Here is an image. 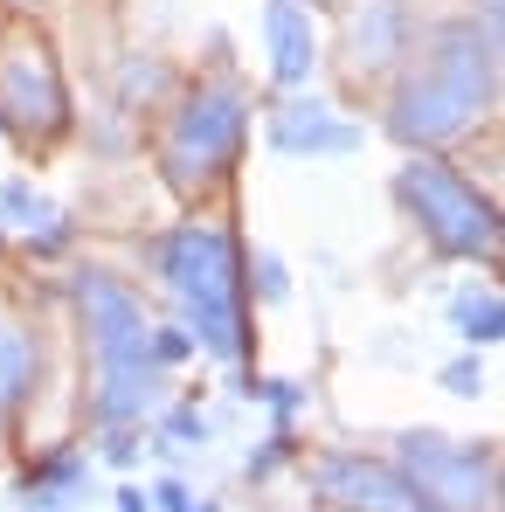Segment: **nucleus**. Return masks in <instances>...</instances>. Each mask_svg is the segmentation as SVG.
<instances>
[{
    "label": "nucleus",
    "instance_id": "15",
    "mask_svg": "<svg viewBox=\"0 0 505 512\" xmlns=\"http://www.w3.org/2000/svg\"><path fill=\"white\" fill-rule=\"evenodd\" d=\"M0 215H7V222H21V229H35V222H49L56 208H49L28 180H0Z\"/></svg>",
    "mask_w": 505,
    "mask_h": 512
},
{
    "label": "nucleus",
    "instance_id": "23",
    "mask_svg": "<svg viewBox=\"0 0 505 512\" xmlns=\"http://www.w3.org/2000/svg\"><path fill=\"white\" fill-rule=\"evenodd\" d=\"M118 512H153V499L139 485H118Z\"/></svg>",
    "mask_w": 505,
    "mask_h": 512
},
{
    "label": "nucleus",
    "instance_id": "18",
    "mask_svg": "<svg viewBox=\"0 0 505 512\" xmlns=\"http://www.w3.org/2000/svg\"><path fill=\"white\" fill-rule=\"evenodd\" d=\"M153 353H160V367H180L194 353V333L187 326H153Z\"/></svg>",
    "mask_w": 505,
    "mask_h": 512
},
{
    "label": "nucleus",
    "instance_id": "3",
    "mask_svg": "<svg viewBox=\"0 0 505 512\" xmlns=\"http://www.w3.org/2000/svg\"><path fill=\"white\" fill-rule=\"evenodd\" d=\"M153 270L180 298V326L208 360H243L250 346V305H243V250L229 229L215 222H180L167 236H153Z\"/></svg>",
    "mask_w": 505,
    "mask_h": 512
},
{
    "label": "nucleus",
    "instance_id": "8",
    "mask_svg": "<svg viewBox=\"0 0 505 512\" xmlns=\"http://www.w3.org/2000/svg\"><path fill=\"white\" fill-rule=\"evenodd\" d=\"M263 139H270L277 160H346V153H360L367 132L353 118H339L326 97H291V104L270 111Z\"/></svg>",
    "mask_w": 505,
    "mask_h": 512
},
{
    "label": "nucleus",
    "instance_id": "20",
    "mask_svg": "<svg viewBox=\"0 0 505 512\" xmlns=\"http://www.w3.org/2000/svg\"><path fill=\"white\" fill-rule=\"evenodd\" d=\"M256 291H263V298H270V305H277V298H291V277H284V256H256Z\"/></svg>",
    "mask_w": 505,
    "mask_h": 512
},
{
    "label": "nucleus",
    "instance_id": "7",
    "mask_svg": "<svg viewBox=\"0 0 505 512\" xmlns=\"http://www.w3.org/2000/svg\"><path fill=\"white\" fill-rule=\"evenodd\" d=\"M312 492L339 512H436L395 464H374V457H353V450L312 457Z\"/></svg>",
    "mask_w": 505,
    "mask_h": 512
},
{
    "label": "nucleus",
    "instance_id": "12",
    "mask_svg": "<svg viewBox=\"0 0 505 512\" xmlns=\"http://www.w3.org/2000/svg\"><path fill=\"white\" fill-rule=\"evenodd\" d=\"M35 367H42L35 340H28L21 326H0V429L28 409V395H35Z\"/></svg>",
    "mask_w": 505,
    "mask_h": 512
},
{
    "label": "nucleus",
    "instance_id": "16",
    "mask_svg": "<svg viewBox=\"0 0 505 512\" xmlns=\"http://www.w3.org/2000/svg\"><path fill=\"white\" fill-rule=\"evenodd\" d=\"M443 388H450L457 402H478V395L492 388V367H485L478 353H464V360H450V367H443Z\"/></svg>",
    "mask_w": 505,
    "mask_h": 512
},
{
    "label": "nucleus",
    "instance_id": "6",
    "mask_svg": "<svg viewBox=\"0 0 505 512\" xmlns=\"http://www.w3.org/2000/svg\"><path fill=\"white\" fill-rule=\"evenodd\" d=\"M243 125H250L243 90L236 84H201L167 125V146H160L167 180L180 187V194L215 187V180L229 173V160H236V146H243Z\"/></svg>",
    "mask_w": 505,
    "mask_h": 512
},
{
    "label": "nucleus",
    "instance_id": "10",
    "mask_svg": "<svg viewBox=\"0 0 505 512\" xmlns=\"http://www.w3.org/2000/svg\"><path fill=\"white\" fill-rule=\"evenodd\" d=\"M263 42H270V77L284 90L312 84L319 70V28L305 14V0H263Z\"/></svg>",
    "mask_w": 505,
    "mask_h": 512
},
{
    "label": "nucleus",
    "instance_id": "14",
    "mask_svg": "<svg viewBox=\"0 0 505 512\" xmlns=\"http://www.w3.org/2000/svg\"><path fill=\"white\" fill-rule=\"evenodd\" d=\"M84 471H90V464H84V457H70V450H63V457H49V464H35V471H28V485H21V506H35V512L63 506V499L84 485Z\"/></svg>",
    "mask_w": 505,
    "mask_h": 512
},
{
    "label": "nucleus",
    "instance_id": "24",
    "mask_svg": "<svg viewBox=\"0 0 505 512\" xmlns=\"http://www.w3.org/2000/svg\"><path fill=\"white\" fill-rule=\"evenodd\" d=\"M187 512H222V506H215V499H201V506H187Z\"/></svg>",
    "mask_w": 505,
    "mask_h": 512
},
{
    "label": "nucleus",
    "instance_id": "13",
    "mask_svg": "<svg viewBox=\"0 0 505 512\" xmlns=\"http://www.w3.org/2000/svg\"><path fill=\"white\" fill-rule=\"evenodd\" d=\"M450 333L471 340V346H499L505 340V298L492 291V284H485V291L464 284V291L450 298Z\"/></svg>",
    "mask_w": 505,
    "mask_h": 512
},
{
    "label": "nucleus",
    "instance_id": "1",
    "mask_svg": "<svg viewBox=\"0 0 505 512\" xmlns=\"http://www.w3.org/2000/svg\"><path fill=\"white\" fill-rule=\"evenodd\" d=\"M492 84H499V28L450 21V28L429 35L422 63L409 70V84L395 90L388 132L402 146H443V139H457L485 118Z\"/></svg>",
    "mask_w": 505,
    "mask_h": 512
},
{
    "label": "nucleus",
    "instance_id": "19",
    "mask_svg": "<svg viewBox=\"0 0 505 512\" xmlns=\"http://www.w3.org/2000/svg\"><path fill=\"white\" fill-rule=\"evenodd\" d=\"M284 450H291V436H270L263 450H250V457H243V478H250V485H263V478L284 464Z\"/></svg>",
    "mask_w": 505,
    "mask_h": 512
},
{
    "label": "nucleus",
    "instance_id": "22",
    "mask_svg": "<svg viewBox=\"0 0 505 512\" xmlns=\"http://www.w3.org/2000/svg\"><path fill=\"white\" fill-rule=\"evenodd\" d=\"M146 499H153V512H187V506H194V485H180V478H160Z\"/></svg>",
    "mask_w": 505,
    "mask_h": 512
},
{
    "label": "nucleus",
    "instance_id": "2",
    "mask_svg": "<svg viewBox=\"0 0 505 512\" xmlns=\"http://www.w3.org/2000/svg\"><path fill=\"white\" fill-rule=\"evenodd\" d=\"M77 291V312H84V340H90V367H97V388H90V409L97 423H139L160 388H167V367L153 353V319L146 305L111 277V270H77L70 277Z\"/></svg>",
    "mask_w": 505,
    "mask_h": 512
},
{
    "label": "nucleus",
    "instance_id": "9",
    "mask_svg": "<svg viewBox=\"0 0 505 512\" xmlns=\"http://www.w3.org/2000/svg\"><path fill=\"white\" fill-rule=\"evenodd\" d=\"M0 118H7V132H28V139H49V132H63V118H70L49 56L28 49V42H21V49L7 56V70H0Z\"/></svg>",
    "mask_w": 505,
    "mask_h": 512
},
{
    "label": "nucleus",
    "instance_id": "4",
    "mask_svg": "<svg viewBox=\"0 0 505 512\" xmlns=\"http://www.w3.org/2000/svg\"><path fill=\"white\" fill-rule=\"evenodd\" d=\"M395 201L416 215V229L443 256H499V215H492V201L464 173H450L443 160H409V167L395 173Z\"/></svg>",
    "mask_w": 505,
    "mask_h": 512
},
{
    "label": "nucleus",
    "instance_id": "21",
    "mask_svg": "<svg viewBox=\"0 0 505 512\" xmlns=\"http://www.w3.org/2000/svg\"><path fill=\"white\" fill-rule=\"evenodd\" d=\"M167 443H187V450L208 443V416H201V409H173L167 416Z\"/></svg>",
    "mask_w": 505,
    "mask_h": 512
},
{
    "label": "nucleus",
    "instance_id": "17",
    "mask_svg": "<svg viewBox=\"0 0 505 512\" xmlns=\"http://www.w3.org/2000/svg\"><path fill=\"white\" fill-rule=\"evenodd\" d=\"M104 464H139V429L132 423H104Z\"/></svg>",
    "mask_w": 505,
    "mask_h": 512
},
{
    "label": "nucleus",
    "instance_id": "25",
    "mask_svg": "<svg viewBox=\"0 0 505 512\" xmlns=\"http://www.w3.org/2000/svg\"><path fill=\"white\" fill-rule=\"evenodd\" d=\"M49 512H70V506H49Z\"/></svg>",
    "mask_w": 505,
    "mask_h": 512
},
{
    "label": "nucleus",
    "instance_id": "5",
    "mask_svg": "<svg viewBox=\"0 0 505 512\" xmlns=\"http://www.w3.org/2000/svg\"><path fill=\"white\" fill-rule=\"evenodd\" d=\"M395 471L436 512H499V457L492 443H457L443 429H402Z\"/></svg>",
    "mask_w": 505,
    "mask_h": 512
},
{
    "label": "nucleus",
    "instance_id": "11",
    "mask_svg": "<svg viewBox=\"0 0 505 512\" xmlns=\"http://www.w3.org/2000/svg\"><path fill=\"white\" fill-rule=\"evenodd\" d=\"M409 7L402 0H367L360 14H353V77H374V70H388L402 49H409Z\"/></svg>",
    "mask_w": 505,
    "mask_h": 512
}]
</instances>
